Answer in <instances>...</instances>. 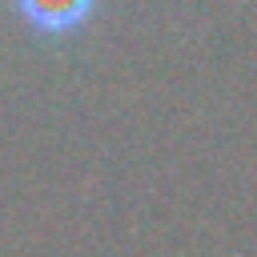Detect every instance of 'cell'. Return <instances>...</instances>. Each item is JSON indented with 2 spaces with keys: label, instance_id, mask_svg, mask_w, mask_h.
Here are the masks:
<instances>
[{
  "label": "cell",
  "instance_id": "6da1fadb",
  "mask_svg": "<svg viewBox=\"0 0 257 257\" xmlns=\"http://www.w3.org/2000/svg\"><path fill=\"white\" fill-rule=\"evenodd\" d=\"M100 0H12L16 16L40 36H72L92 20Z\"/></svg>",
  "mask_w": 257,
  "mask_h": 257
}]
</instances>
